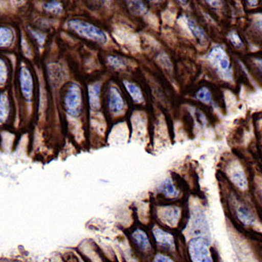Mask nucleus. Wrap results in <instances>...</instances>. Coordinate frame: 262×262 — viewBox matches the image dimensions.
I'll return each instance as SVG.
<instances>
[{"label":"nucleus","instance_id":"f257e3e1","mask_svg":"<svg viewBox=\"0 0 262 262\" xmlns=\"http://www.w3.org/2000/svg\"><path fill=\"white\" fill-rule=\"evenodd\" d=\"M67 27L69 30L82 38L97 42L99 44L107 43V34L91 23H88L80 19H71L67 23Z\"/></svg>","mask_w":262,"mask_h":262},{"label":"nucleus","instance_id":"f03ea898","mask_svg":"<svg viewBox=\"0 0 262 262\" xmlns=\"http://www.w3.org/2000/svg\"><path fill=\"white\" fill-rule=\"evenodd\" d=\"M208 60L213 67L216 68L217 72L221 75V77L229 79L232 75L231 72V64L229 57L227 56L221 47H215L212 48L208 54Z\"/></svg>","mask_w":262,"mask_h":262},{"label":"nucleus","instance_id":"7ed1b4c3","mask_svg":"<svg viewBox=\"0 0 262 262\" xmlns=\"http://www.w3.org/2000/svg\"><path fill=\"white\" fill-rule=\"evenodd\" d=\"M189 253L192 261L212 262V259L209 250L208 241L203 237H196L189 243Z\"/></svg>","mask_w":262,"mask_h":262},{"label":"nucleus","instance_id":"20e7f679","mask_svg":"<svg viewBox=\"0 0 262 262\" xmlns=\"http://www.w3.org/2000/svg\"><path fill=\"white\" fill-rule=\"evenodd\" d=\"M82 100L80 86L73 84L69 86L65 96V107L68 113L72 116H78L81 111Z\"/></svg>","mask_w":262,"mask_h":262},{"label":"nucleus","instance_id":"39448f33","mask_svg":"<svg viewBox=\"0 0 262 262\" xmlns=\"http://www.w3.org/2000/svg\"><path fill=\"white\" fill-rule=\"evenodd\" d=\"M180 209L175 206H166L160 209L158 212V216L164 224L169 227H177L180 217Z\"/></svg>","mask_w":262,"mask_h":262},{"label":"nucleus","instance_id":"423d86ee","mask_svg":"<svg viewBox=\"0 0 262 262\" xmlns=\"http://www.w3.org/2000/svg\"><path fill=\"white\" fill-rule=\"evenodd\" d=\"M124 107L125 104L119 90L115 86H111L108 92V107L111 112L115 114L120 113L124 110Z\"/></svg>","mask_w":262,"mask_h":262},{"label":"nucleus","instance_id":"0eeeda50","mask_svg":"<svg viewBox=\"0 0 262 262\" xmlns=\"http://www.w3.org/2000/svg\"><path fill=\"white\" fill-rule=\"evenodd\" d=\"M153 234L155 237L156 242L159 246L165 247L169 250H174V248H175L174 238L170 233L165 232L160 228H155L153 230Z\"/></svg>","mask_w":262,"mask_h":262},{"label":"nucleus","instance_id":"6e6552de","mask_svg":"<svg viewBox=\"0 0 262 262\" xmlns=\"http://www.w3.org/2000/svg\"><path fill=\"white\" fill-rule=\"evenodd\" d=\"M116 39L119 40L120 43L122 45L130 47L131 48H135L138 44L137 36L134 33H131L125 28H118L115 30Z\"/></svg>","mask_w":262,"mask_h":262},{"label":"nucleus","instance_id":"1a4fd4ad","mask_svg":"<svg viewBox=\"0 0 262 262\" xmlns=\"http://www.w3.org/2000/svg\"><path fill=\"white\" fill-rule=\"evenodd\" d=\"M230 179L235 184L238 188L242 190H246L247 188V177L242 167L236 164L235 166L232 167L230 170Z\"/></svg>","mask_w":262,"mask_h":262},{"label":"nucleus","instance_id":"9d476101","mask_svg":"<svg viewBox=\"0 0 262 262\" xmlns=\"http://www.w3.org/2000/svg\"><path fill=\"white\" fill-rule=\"evenodd\" d=\"M101 83L95 82L89 86V97H90V107L93 111H98L101 107Z\"/></svg>","mask_w":262,"mask_h":262},{"label":"nucleus","instance_id":"9b49d317","mask_svg":"<svg viewBox=\"0 0 262 262\" xmlns=\"http://www.w3.org/2000/svg\"><path fill=\"white\" fill-rule=\"evenodd\" d=\"M20 82L25 96L27 98H31L33 95V80L30 73L27 69H22L21 70Z\"/></svg>","mask_w":262,"mask_h":262},{"label":"nucleus","instance_id":"f8f14e48","mask_svg":"<svg viewBox=\"0 0 262 262\" xmlns=\"http://www.w3.org/2000/svg\"><path fill=\"white\" fill-rule=\"evenodd\" d=\"M132 238L134 239V242H136V244L142 250L144 251V252H149V251L151 250V245H150V242H149V237L142 230H136L132 233Z\"/></svg>","mask_w":262,"mask_h":262},{"label":"nucleus","instance_id":"ddd939ff","mask_svg":"<svg viewBox=\"0 0 262 262\" xmlns=\"http://www.w3.org/2000/svg\"><path fill=\"white\" fill-rule=\"evenodd\" d=\"M186 23H187L188 28L191 31L192 35L196 38L200 43H205L207 41V36L205 31L203 30L202 28L196 24V22L191 19V18H186Z\"/></svg>","mask_w":262,"mask_h":262},{"label":"nucleus","instance_id":"4468645a","mask_svg":"<svg viewBox=\"0 0 262 262\" xmlns=\"http://www.w3.org/2000/svg\"><path fill=\"white\" fill-rule=\"evenodd\" d=\"M158 191L164 194L167 198H177L179 194V190L177 189L176 186L170 179H165L162 183L158 188Z\"/></svg>","mask_w":262,"mask_h":262},{"label":"nucleus","instance_id":"2eb2a0df","mask_svg":"<svg viewBox=\"0 0 262 262\" xmlns=\"http://www.w3.org/2000/svg\"><path fill=\"white\" fill-rule=\"evenodd\" d=\"M123 83L129 96L133 99V101L137 103H142L143 101V96L140 88L130 81H123Z\"/></svg>","mask_w":262,"mask_h":262},{"label":"nucleus","instance_id":"dca6fc26","mask_svg":"<svg viewBox=\"0 0 262 262\" xmlns=\"http://www.w3.org/2000/svg\"><path fill=\"white\" fill-rule=\"evenodd\" d=\"M126 3L131 13L134 15H143L146 12V6L143 0H126Z\"/></svg>","mask_w":262,"mask_h":262},{"label":"nucleus","instance_id":"f3484780","mask_svg":"<svg viewBox=\"0 0 262 262\" xmlns=\"http://www.w3.org/2000/svg\"><path fill=\"white\" fill-rule=\"evenodd\" d=\"M237 215L239 219V221L242 223L245 224L246 226H251L254 222V217L253 214L251 213L250 211L248 209L246 208L244 206H239L237 210Z\"/></svg>","mask_w":262,"mask_h":262},{"label":"nucleus","instance_id":"a211bd4d","mask_svg":"<svg viewBox=\"0 0 262 262\" xmlns=\"http://www.w3.org/2000/svg\"><path fill=\"white\" fill-rule=\"evenodd\" d=\"M13 40L12 30L6 27H0V47H8Z\"/></svg>","mask_w":262,"mask_h":262},{"label":"nucleus","instance_id":"6ab92c4d","mask_svg":"<svg viewBox=\"0 0 262 262\" xmlns=\"http://www.w3.org/2000/svg\"><path fill=\"white\" fill-rule=\"evenodd\" d=\"M107 63L116 70H122L126 68V60L118 56H110L107 58Z\"/></svg>","mask_w":262,"mask_h":262},{"label":"nucleus","instance_id":"aec40b11","mask_svg":"<svg viewBox=\"0 0 262 262\" xmlns=\"http://www.w3.org/2000/svg\"><path fill=\"white\" fill-rule=\"evenodd\" d=\"M196 98L199 99L200 101H202L206 104H211L212 102V94L210 92V90L204 86L202 89H200L198 93H196Z\"/></svg>","mask_w":262,"mask_h":262},{"label":"nucleus","instance_id":"412c9836","mask_svg":"<svg viewBox=\"0 0 262 262\" xmlns=\"http://www.w3.org/2000/svg\"><path fill=\"white\" fill-rule=\"evenodd\" d=\"M49 69V75H50L51 80L54 81V83H57L58 81H60L62 77V73L61 69L58 65L52 64L48 67Z\"/></svg>","mask_w":262,"mask_h":262},{"label":"nucleus","instance_id":"4be33fe9","mask_svg":"<svg viewBox=\"0 0 262 262\" xmlns=\"http://www.w3.org/2000/svg\"><path fill=\"white\" fill-rule=\"evenodd\" d=\"M44 9L48 12L55 14V15H59L62 12L63 7L61 4L57 2V1H51L48 3L45 4L44 6Z\"/></svg>","mask_w":262,"mask_h":262},{"label":"nucleus","instance_id":"5701e85b","mask_svg":"<svg viewBox=\"0 0 262 262\" xmlns=\"http://www.w3.org/2000/svg\"><path fill=\"white\" fill-rule=\"evenodd\" d=\"M228 39L232 43V45L235 47L236 48H242L243 47V41L241 39V37L238 36V33L234 31H231L228 33Z\"/></svg>","mask_w":262,"mask_h":262},{"label":"nucleus","instance_id":"b1692460","mask_svg":"<svg viewBox=\"0 0 262 262\" xmlns=\"http://www.w3.org/2000/svg\"><path fill=\"white\" fill-rule=\"evenodd\" d=\"M195 217L196 219H193V222H192V227H194V230H196L199 228V233L201 234V232H200V230L201 231H204V230L206 229V227H207V225L206 224H204V222H206V220L205 219H202L201 217V215L200 214H196L195 215Z\"/></svg>","mask_w":262,"mask_h":262},{"label":"nucleus","instance_id":"393cba45","mask_svg":"<svg viewBox=\"0 0 262 262\" xmlns=\"http://www.w3.org/2000/svg\"><path fill=\"white\" fill-rule=\"evenodd\" d=\"M158 63L163 68L167 69V70H171V69H172V66H171L170 59L168 58V56L164 53L159 54V56H158Z\"/></svg>","mask_w":262,"mask_h":262},{"label":"nucleus","instance_id":"a878e982","mask_svg":"<svg viewBox=\"0 0 262 262\" xmlns=\"http://www.w3.org/2000/svg\"><path fill=\"white\" fill-rule=\"evenodd\" d=\"M32 35L34 37V39L37 40V42L39 43V46L44 45L46 40V35L44 33H40V32H37V31H31Z\"/></svg>","mask_w":262,"mask_h":262},{"label":"nucleus","instance_id":"bb28decb","mask_svg":"<svg viewBox=\"0 0 262 262\" xmlns=\"http://www.w3.org/2000/svg\"><path fill=\"white\" fill-rule=\"evenodd\" d=\"M7 110H8V102H7L6 96H2L0 99V117L6 115Z\"/></svg>","mask_w":262,"mask_h":262},{"label":"nucleus","instance_id":"cd10ccee","mask_svg":"<svg viewBox=\"0 0 262 262\" xmlns=\"http://www.w3.org/2000/svg\"><path fill=\"white\" fill-rule=\"evenodd\" d=\"M6 75H7V71H6V64L0 59V83H3L6 81Z\"/></svg>","mask_w":262,"mask_h":262},{"label":"nucleus","instance_id":"c85d7f7f","mask_svg":"<svg viewBox=\"0 0 262 262\" xmlns=\"http://www.w3.org/2000/svg\"><path fill=\"white\" fill-rule=\"evenodd\" d=\"M154 261L156 262H170L172 261L170 258L169 257L165 256L164 254H158L157 256H156L155 259H154Z\"/></svg>","mask_w":262,"mask_h":262},{"label":"nucleus","instance_id":"c756f323","mask_svg":"<svg viewBox=\"0 0 262 262\" xmlns=\"http://www.w3.org/2000/svg\"><path fill=\"white\" fill-rule=\"evenodd\" d=\"M206 2L214 8H219L222 5V0H206Z\"/></svg>","mask_w":262,"mask_h":262},{"label":"nucleus","instance_id":"7c9ffc66","mask_svg":"<svg viewBox=\"0 0 262 262\" xmlns=\"http://www.w3.org/2000/svg\"><path fill=\"white\" fill-rule=\"evenodd\" d=\"M254 26L256 27V29L262 33V17H256L254 19Z\"/></svg>","mask_w":262,"mask_h":262},{"label":"nucleus","instance_id":"2f4dec72","mask_svg":"<svg viewBox=\"0 0 262 262\" xmlns=\"http://www.w3.org/2000/svg\"><path fill=\"white\" fill-rule=\"evenodd\" d=\"M247 4H248V6H256L257 4H258V0H247Z\"/></svg>","mask_w":262,"mask_h":262},{"label":"nucleus","instance_id":"473e14b6","mask_svg":"<svg viewBox=\"0 0 262 262\" xmlns=\"http://www.w3.org/2000/svg\"><path fill=\"white\" fill-rule=\"evenodd\" d=\"M178 1H179V3L181 4V5H183V6H185V5L187 4V0H178Z\"/></svg>","mask_w":262,"mask_h":262},{"label":"nucleus","instance_id":"72a5a7b5","mask_svg":"<svg viewBox=\"0 0 262 262\" xmlns=\"http://www.w3.org/2000/svg\"><path fill=\"white\" fill-rule=\"evenodd\" d=\"M150 2H153V3H158L159 1H161V0H149Z\"/></svg>","mask_w":262,"mask_h":262}]
</instances>
